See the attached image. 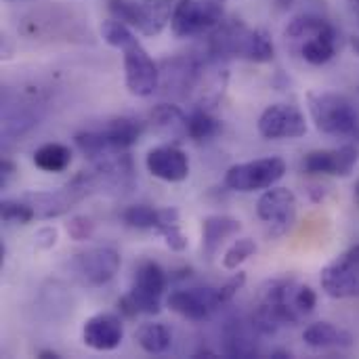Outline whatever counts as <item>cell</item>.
Segmentation results:
<instances>
[{"mask_svg":"<svg viewBox=\"0 0 359 359\" xmlns=\"http://www.w3.org/2000/svg\"><path fill=\"white\" fill-rule=\"evenodd\" d=\"M355 198H358V202H359V181L355 183Z\"/></svg>","mask_w":359,"mask_h":359,"instance_id":"39","label":"cell"},{"mask_svg":"<svg viewBox=\"0 0 359 359\" xmlns=\"http://www.w3.org/2000/svg\"><path fill=\"white\" fill-rule=\"evenodd\" d=\"M257 252V244L250 238H240L236 240L223 255V267L229 271H236L242 263H246L252 255Z\"/></svg>","mask_w":359,"mask_h":359,"instance_id":"29","label":"cell"},{"mask_svg":"<svg viewBox=\"0 0 359 359\" xmlns=\"http://www.w3.org/2000/svg\"><path fill=\"white\" fill-rule=\"evenodd\" d=\"M271 358H292V355H290V351L278 349V351H271Z\"/></svg>","mask_w":359,"mask_h":359,"instance_id":"36","label":"cell"},{"mask_svg":"<svg viewBox=\"0 0 359 359\" xmlns=\"http://www.w3.org/2000/svg\"><path fill=\"white\" fill-rule=\"evenodd\" d=\"M0 217L4 223H11V225H27L36 219V212L25 200L19 198V200H2Z\"/></svg>","mask_w":359,"mask_h":359,"instance_id":"28","label":"cell"},{"mask_svg":"<svg viewBox=\"0 0 359 359\" xmlns=\"http://www.w3.org/2000/svg\"><path fill=\"white\" fill-rule=\"evenodd\" d=\"M34 164L44 172H63L72 164V149L63 143H44L34 151Z\"/></svg>","mask_w":359,"mask_h":359,"instance_id":"24","label":"cell"},{"mask_svg":"<svg viewBox=\"0 0 359 359\" xmlns=\"http://www.w3.org/2000/svg\"><path fill=\"white\" fill-rule=\"evenodd\" d=\"M13 172H15V164L8 162V160H2V164H0V183H2V187H4L6 181L13 177Z\"/></svg>","mask_w":359,"mask_h":359,"instance_id":"34","label":"cell"},{"mask_svg":"<svg viewBox=\"0 0 359 359\" xmlns=\"http://www.w3.org/2000/svg\"><path fill=\"white\" fill-rule=\"evenodd\" d=\"M257 337H261L252 322L242 320H229L223 328V351L229 358H255L259 355V343Z\"/></svg>","mask_w":359,"mask_h":359,"instance_id":"17","label":"cell"},{"mask_svg":"<svg viewBox=\"0 0 359 359\" xmlns=\"http://www.w3.org/2000/svg\"><path fill=\"white\" fill-rule=\"evenodd\" d=\"M309 114L316 128L328 137L359 141V111L339 93H309Z\"/></svg>","mask_w":359,"mask_h":359,"instance_id":"2","label":"cell"},{"mask_svg":"<svg viewBox=\"0 0 359 359\" xmlns=\"http://www.w3.org/2000/svg\"><path fill=\"white\" fill-rule=\"evenodd\" d=\"M57 238H59V233H57V229H55V227H42V229H38V231H36V236H34L36 246H38V248H42V250L53 248V246L57 244Z\"/></svg>","mask_w":359,"mask_h":359,"instance_id":"33","label":"cell"},{"mask_svg":"<svg viewBox=\"0 0 359 359\" xmlns=\"http://www.w3.org/2000/svg\"><path fill=\"white\" fill-rule=\"evenodd\" d=\"M124 339L122 320L116 313H97L84 322L82 341L93 351H114Z\"/></svg>","mask_w":359,"mask_h":359,"instance_id":"16","label":"cell"},{"mask_svg":"<svg viewBox=\"0 0 359 359\" xmlns=\"http://www.w3.org/2000/svg\"><path fill=\"white\" fill-rule=\"evenodd\" d=\"M257 215L269 227L271 238H282L297 221V196L288 187L273 185L259 198Z\"/></svg>","mask_w":359,"mask_h":359,"instance_id":"10","label":"cell"},{"mask_svg":"<svg viewBox=\"0 0 359 359\" xmlns=\"http://www.w3.org/2000/svg\"><path fill=\"white\" fill-rule=\"evenodd\" d=\"M122 221L133 227V229H154L158 231V227L164 223V208H151L147 204H137V206H128L122 212Z\"/></svg>","mask_w":359,"mask_h":359,"instance_id":"26","label":"cell"},{"mask_svg":"<svg viewBox=\"0 0 359 359\" xmlns=\"http://www.w3.org/2000/svg\"><path fill=\"white\" fill-rule=\"evenodd\" d=\"M221 133V122L210 114L208 107H194L187 116V137L191 141H208Z\"/></svg>","mask_w":359,"mask_h":359,"instance_id":"25","label":"cell"},{"mask_svg":"<svg viewBox=\"0 0 359 359\" xmlns=\"http://www.w3.org/2000/svg\"><path fill=\"white\" fill-rule=\"evenodd\" d=\"M351 48H353L355 55H359V36H353V38H351Z\"/></svg>","mask_w":359,"mask_h":359,"instance_id":"38","label":"cell"},{"mask_svg":"<svg viewBox=\"0 0 359 359\" xmlns=\"http://www.w3.org/2000/svg\"><path fill=\"white\" fill-rule=\"evenodd\" d=\"M345 2H347L349 11L353 13V17L358 19V23H359V0H345Z\"/></svg>","mask_w":359,"mask_h":359,"instance_id":"35","label":"cell"},{"mask_svg":"<svg viewBox=\"0 0 359 359\" xmlns=\"http://www.w3.org/2000/svg\"><path fill=\"white\" fill-rule=\"evenodd\" d=\"M320 284L332 299H359V244L341 252L322 269Z\"/></svg>","mask_w":359,"mask_h":359,"instance_id":"9","label":"cell"},{"mask_svg":"<svg viewBox=\"0 0 359 359\" xmlns=\"http://www.w3.org/2000/svg\"><path fill=\"white\" fill-rule=\"evenodd\" d=\"M158 233L164 238L166 246L175 252H183L189 246V240L179 227V210L177 208H164V223L158 227Z\"/></svg>","mask_w":359,"mask_h":359,"instance_id":"27","label":"cell"},{"mask_svg":"<svg viewBox=\"0 0 359 359\" xmlns=\"http://www.w3.org/2000/svg\"><path fill=\"white\" fill-rule=\"evenodd\" d=\"M154 128L175 141H183L187 139V116L181 111L179 105L172 103H160L151 109L149 114Z\"/></svg>","mask_w":359,"mask_h":359,"instance_id":"21","label":"cell"},{"mask_svg":"<svg viewBox=\"0 0 359 359\" xmlns=\"http://www.w3.org/2000/svg\"><path fill=\"white\" fill-rule=\"evenodd\" d=\"M118 50L124 53V82L128 93L135 97L154 95L160 86V67L137 36H130Z\"/></svg>","mask_w":359,"mask_h":359,"instance_id":"5","label":"cell"},{"mask_svg":"<svg viewBox=\"0 0 359 359\" xmlns=\"http://www.w3.org/2000/svg\"><path fill=\"white\" fill-rule=\"evenodd\" d=\"M95 231V225L88 217H72L69 223H67V233L72 240L76 242H84L93 236Z\"/></svg>","mask_w":359,"mask_h":359,"instance_id":"32","label":"cell"},{"mask_svg":"<svg viewBox=\"0 0 359 359\" xmlns=\"http://www.w3.org/2000/svg\"><path fill=\"white\" fill-rule=\"evenodd\" d=\"M259 133L265 139H299L307 133V120L297 105L276 103L261 114Z\"/></svg>","mask_w":359,"mask_h":359,"instance_id":"12","label":"cell"},{"mask_svg":"<svg viewBox=\"0 0 359 359\" xmlns=\"http://www.w3.org/2000/svg\"><path fill=\"white\" fill-rule=\"evenodd\" d=\"M168 307L189 322H206L221 309V303L217 288H185L168 297Z\"/></svg>","mask_w":359,"mask_h":359,"instance_id":"14","label":"cell"},{"mask_svg":"<svg viewBox=\"0 0 359 359\" xmlns=\"http://www.w3.org/2000/svg\"><path fill=\"white\" fill-rule=\"evenodd\" d=\"M135 341L139 343V347L145 353H149V355H162L172 345V332H170V328L166 324L147 322V324H141L137 328Z\"/></svg>","mask_w":359,"mask_h":359,"instance_id":"23","label":"cell"},{"mask_svg":"<svg viewBox=\"0 0 359 359\" xmlns=\"http://www.w3.org/2000/svg\"><path fill=\"white\" fill-rule=\"evenodd\" d=\"M318 305V294L311 286H299L294 288V307L301 313V318H307L309 313H313Z\"/></svg>","mask_w":359,"mask_h":359,"instance_id":"30","label":"cell"},{"mask_svg":"<svg viewBox=\"0 0 359 359\" xmlns=\"http://www.w3.org/2000/svg\"><path fill=\"white\" fill-rule=\"evenodd\" d=\"M34 124H38V114L32 105H19L4 101L2 105V135L13 139L25 135Z\"/></svg>","mask_w":359,"mask_h":359,"instance_id":"22","label":"cell"},{"mask_svg":"<svg viewBox=\"0 0 359 359\" xmlns=\"http://www.w3.org/2000/svg\"><path fill=\"white\" fill-rule=\"evenodd\" d=\"M143 135V124L135 118H116L111 120L103 130L101 137L107 145V149L111 154H122L126 149H130Z\"/></svg>","mask_w":359,"mask_h":359,"instance_id":"19","label":"cell"},{"mask_svg":"<svg viewBox=\"0 0 359 359\" xmlns=\"http://www.w3.org/2000/svg\"><path fill=\"white\" fill-rule=\"evenodd\" d=\"M38 358L40 359H57L59 358V355H57V353H55V351H40V353H38Z\"/></svg>","mask_w":359,"mask_h":359,"instance_id":"37","label":"cell"},{"mask_svg":"<svg viewBox=\"0 0 359 359\" xmlns=\"http://www.w3.org/2000/svg\"><path fill=\"white\" fill-rule=\"evenodd\" d=\"M114 19L143 36H158L172 17V0H107Z\"/></svg>","mask_w":359,"mask_h":359,"instance_id":"4","label":"cell"},{"mask_svg":"<svg viewBox=\"0 0 359 359\" xmlns=\"http://www.w3.org/2000/svg\"><path fill=\"white\" fill-rule=\"evenodd\" d=\"M303 341L313 349H349L353 347V334L330 322H316L305 328Z\"/></svg>","mask_w":359,"mask_h":359,"instance_id":"20","label":"cell"},{"mask_svg":"<svg viewBox=\"0 0 359 359\" xmlns=\"http://www.w3.org/2000/svg\"><path fill=\"white\" fill-rule=\"evenodd\" d=\"M244 284H246V273L238 271V273H236V276H231L223 286H219V288H217V297H219L221 307L229 305V303L233 301V297L242 290V286H244Z\"/></svg>","mask_w":359,"mask_h":359,"instance_id":"31","label":"cell"},{"mask_svg":"<svg viewBox=\"0 0 359 359\" xmlns=\"http://www.w3.org/2000/svg\"><path fill=\"white\" fill-rule=\"evenodd\" d=\"M359 162V149L353 143L334 149H316L303 158V170L307 175L349 177Z\"/></svg>","mask_w":359,"mask_h":359,"instance_id":"13","label":"cell"},{"mask_svg":"<svg viewBox=\"0 0 359 359\" xmlns=\"http://www.w3.org/2000/svg\"><path fill=\"white\" fill-rule=\"evenodd\" d=\"M223 8L219 2L206 0H179L172 8L170 29L177 38H196L210 34L223 21Z\"/></svg>","mask_w":359,"mask_h":359,"instance_id":"6","label":"cell"},{"mask_svg":"<svg viewBox=\"0 0 359 359\" xmlns=\"http://www.w3.org/2000/svg\"><path fill=\"white\" fill-rule=\"evenodd\" d=\"M286 38L299 42L301 57L311 65H324L337 55V29L324 17L305 13L288 21Z\"/></svg>","mask_w":359,"mask_h":359,"instance_id":"3","label":"cell"},{"mask_svg":"<svg viewBox=\"0 0 359 359\" xmlns=\"http://www.w3.org/2000/svg\"><path fill=\"white\" fill-rule=\"evenodd\" d=\"M208 55L215 59L240 57L252 63H269L276 57V46L265 29H252L240 19H231L221 21L208 34Z\"/></svg>","mask_w":359,"mask_h":359,"instance_id":"1","label":"cell"},{"mask_svg":"<svg viewBox=\"0 0 359 359\" xmlns=\"http://www.w3.org/2000/svg\"><path fill=\"white\" fill-rule=\"evenodd\" d=\"M286 175V162L282 158H259L252 162L233 164L225 172V185L233 191L252 194L273 187Z\"/></svg>","mask_w":359,"mask_h":359,"instance_id":"7","label":"cell"},{"mask_svg":"<svg viewBox=\"0 0 359 359\" xmlns=\"http://www.w3.org/2000/svg\"><path fill=\"white\" fill-rule=\"evenodd\" d=\"M168 276L156 261H141L135 269L130 292L126 299L133 303L137 313L156 316L162 309V294L166 290Z\"/></svg>","mask_w":359,"mask_h":359,"instance_id":"8","label":"cell"},{"mask_svg":"<svg viewBox=\"0 0 359 359\" xmlns=\"http://www.w3.org/2000/svg\"><path fill=\"white\" fill-rule=\"evenodd\" d=\"M145 166L151 177L166 183H181L189 177V158L175 145H158L147 151Z\"/></svg>","mask_w":359,"mask_h":359,"instance_id":"15","label":"cell"},{"mask_svg":"<svg viewBox=\"0 0 359 359\" xmlns=\"http://www.w3.org/2000/svg\"><path fill=\"white\" fill-rule=\"evenodd\" d=\"M240 231H242V223L233 217H227V215L206 217L202 223V250H204L206 259L210 261L217 255V250L221 248V244L227 238L238 236Z\"/></svg>","mask_w":359,"mask_h":359,"instance_id":"18","label":"cell"},{"mask_svg":"<svg viewBox=\"0 0 359 359\" xmlns=\"http://www.w3.org/2000/svg\"><path fill=\"white\" fill-rule=\"evenodd\" d=\"M120 252L111 246H95L78 252L72 261L74 276L86 286L107 284L120 269Z\"/></svg>","mask_w":359,"mask_h":359,"instance_id":"11","label":"cell"},{"mask_svg":"<svg viewBox=\"0 0 359 359\" xmlns=\"http://www.w3.org/2000/svg\"><path fill=\"white\" fill-rule=\"evenodd\" d=\"M212 2H219V4H221V2H225V0H212Z\"/></svg>","mask_w":359,"mask_h":359,"instance_id":"40","label":"cell"}]
</instances>
